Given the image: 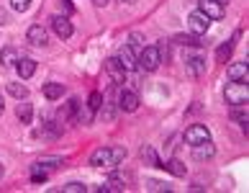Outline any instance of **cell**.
Returning <instances> with one entry per match:
<instances>
[{
    "mask_svg": "<svg viewBox=\"0 0 249 193\" xmlns=\"http://www.w3.org/2000/svg\"><path fill=\"white\" fill-rule=\"evenodd\" d=\"M126 160V150L124 147H100L90 154V165L93 168H116Z\"/></svg>",
    "mask_w": 249,
    "mask_h": 193,
    "instance_id": "6da1fadb",
    "label": "cell"
},
{
    "mask_svg": "<svg viewBox=\"0 0 249 193\" xmlns=\"http://www.w3.org/2000/svg\"><path fill=\"white\" fill-rule=\"evenodd\" d=\"M160 49L157 47H144L139 54H136V70H142V72H154L157 67H160Z\"/></svg>",
    "mask_w": 249,
    "mask_h": 193,
    "instance_id": "7a4b0ae2",
    "label": "cell"
},
{
    "mask_svg": "<svg viewBox=\"0 0 249 193\" xmlns=\"http://www.w3.org/2000/svg\"><path fill=\"white\" fill-rule=\"evenodd\" d=\"M224 98L229 106H247L249 100V85L247 82H229L224 90Z\"/></svg>",
    "mask_w": 249,
    "mask_h": 193,
    "instance_id": "3957f363",
    "label": "cell"
},
{
    "mask_svg": "<svg viewBox=\"0 0 249 193\" xmlns=\"http://www.w3.org/2000/svg\"><path fill=\"white\" fill-rule=\"evenodd\" d=\"M185 142L190 147H198L203 142H211V132H208V126H203V124H193L190 129H185Z\"/></svg>",
    "mask_w": 249,
    "mask_h": 193,
    "instance_id": "277c9868",
    "label": "cell"
},
{
    "mask_svg": "<svg viewBox=\"0 0 249 193\" xmlns=\"http://www.w3.org/2000/svg\"><path fill=\"white\" fill-rule=\"evenodd\" d=\"M198 11L206 16L208 21H221V18H224V5L216 3V0H200Z\"/></svg>",
    "mask_w": 249,
    "mask_h": 193,
    "instance_id": "5b68a950",
    "label": "cell"
},
{
    "mask_svg": "<svg viewBox=\"0 0 249 193\" xmlns=\"http://www.w3.org/2000/svg\"><path fill=\"white\" fill-rule=\"evenodd\" d=\"M208 26H211V21H208V18L203 16L200 11H196V13L188 16V29L196 34V36H203V34L208 31Z\"/></svg>",
    "mask_w": 249,
    "mask_h": 193,
    "instance_id": "8992f818",
    "label": "cell"
},
{
    "mask_svg": "<svg viewBox=\"0 0 249 193\" xmlns=\"http://www.w3.org/2000/svg\"><path fill=\"white\" fill-rule=\"evenodd\" d=\"M52 29H54V34H57L59 39H70L72 31H75L67 16H52Z\"/></svg>",
    "mask_w": 249,
    "mask_h": 193,
    "instance_id": "52a82bcc",
    "label": "cell"
},
{
    "mask_svg": "<svg viewBox=\"0 0 249 193\" xmlns=\"http://www.w3.org/2000/svg\"><path fill=\"white\" fill-rule=\"evenodd\" d=\"M116 59H118V64H121L124 72H134L136 70V52L131 47H121V52L116 54Z\"/></svg>",
    "mask_w": 249,
    "mask_h": 193,
    "instance_id": "ba28073f",
    "label": "cell"
},
{
    "mask_svg": "<svg viewBox=\"0 0 249 193\" xmlns=\"http://www.w3.org/2000/svg\"><path fill=\"white\" fill-rule=\"evenodd\" d=\"M118 108L126 114H134L136 108H139V96H136L134 90H124V93L118 96Z\"/></svg>",
    "mask_w": 249,
    "mask_h": 193,
    "instance_id": "9c48e42d",
    "label": "cell"
},
{
    "mask_svg": "<svg viewBox=\"0 0 249 193\" xmlns=\"http://www.w3.org/2000/svg\"><path fill=\"white\" fill-rule=\"evenodd\" d=\"M247 80H249V64L247 62L229 64V82H247Z\"/></svg>",
    "mask_w": 249,
    "mask_h": 193,
    "instance_id": "30bf717a",
    "label": "cell"
},
{
    "mask_svg": "<svg viewBox=\"0 0 249 193\" xmlns=\"http://www.w3.org/2000/svg\"><path fill=\"white\" fill-rule=\"evenodd\" d=\"M26 36H29V41L34 44V47H44V44H47V29L39 26V23H34Z\"/></svg>",
    "mask_w": 249,
    "mask_h": 193,
    "instance_id": "8fae6325",
    "label": "cell"
},
{
    "mask_svg": "<svg viewBox=\"0 0 249 193\" xmlns=\"http://www.w3.org/2000/svg\"><path fill=\"white\" fill-rule=\"evenodd\" d=\"M16 70H18V75H21V80H29L34 72H36V62L29 59V57H23V59L16 62Z\"/></svg>",
    "mask_w": 249,
    "mask_h": 193,
    "instance_id": "7c38bea8",
    "label": "cell"
},
{
    "mask_svg": "<svg viewBox=\"0 0 249 193\" xmlns=\"http://www.w3.org/2000/svg\"><path fill=\"white\" fill-rule=\"evenodd\" d=\"M106 70H108V75L113 77V82H124V75H126V72L121 70V64H118L116 57H110V59L106 62Z\"/></svg>",
    "mask_w": 249,
    "mask_h": 193,
    "instance_id": "4fadbf2b",
    "label": "cell"
},
{
    "mask_svg": "<svg viewBox=\"0 0 249 193\" xmlns=\"http://www.w3.org/2000/svg\"><path fill=\"white\" fill-rule=\"evenodd\" d=\"M213 144L211 142H203V144H198V147H193V157L196 160H211L213 157Z\"/></svg>",
    "mask_w": 249,
    "mask_h": 193,
    "instance_id": "5bb4252c",
    "label": "cell"
},
{
    "mask_svg": "<svg viewBox=\"0 0 249 193\" xmlns=\"http://www.w3.org/2000/svg\"><path fill=\"white\" fill-rule=\"evenodd\" d=\"M44 96L49 100H57V98L64 96V85L62 82H47V85H44Z\"/></svg>",
    "mask_w": 249,
    "mask_h": 193,
    "instance_id": "9a60e30c",
    "label": "cell"
},
{
    "mask_svg": "<svg viewBox=\"0 0 249 193\" xmlns=\"http://www.w3.org/2000/svg\"><path fill=\"white\" fill-rule=\"evenodd\" d=\"M160 168H162V170H167V173H172V175H178V178H182V175H185V173H188V170H185V165H182L180 160H170V162H162Z\"/></svg>",
    "mask_w": 249,
    "mask_h": 193,
    "instance_id": "2e32d148",
    "label": "cell"
},
{
    "mask_svg": "<svg viewBox=\"0 0 249 193\" xmlns=\"http://www.w3.org/2000/svg\"><path fill=\"white\" fill-rule=\"evenodd\" d=\"M16 116H18V121H21V124H31V116H34V108H31V103H18V108H16Z\"/></svg>",
    "mask_w": 249,
    "mask_h": 193,
    "instance_id": "e0dca14e",
    "label": "cell"
},
{
    "mask_svg": "<svg viewBox=\"0 0 249 193\" xmlns=\"http://www.w3.org/2000/svg\"><path fill=\"white\" fill-rule=\"evenodd\" d=\"M8 93H11L13 98H18V100H26L29 98V88L21 85V82H8Z\"/></svg>",
    "mask_w": 249,
    "mask_h": 193,
    "instance_id": "ac0fdd59",
    "label": "cell"
},
{
    "mask_svg": "<svg viewBox=\"0 0 249 193\" xmlns=\"http://www.w3.org/2000/svg\"><path fill=\"white\" fill-rule=\"evenodd\" d=\"M0 62H3V67H13V64L18 62V52L13 47H5L3 52H0Z\"/></svg>",
    "mask_w": 249,
    "mask_h": 193,
    "instance_id": "d6986e66",
    "label": "cell"
},
{
    "mask_svg": "<svg viewBox=\"0 0 249 193\" xmlns=\"http://www.w3.org/2000/svg\"><path fill=\"white\" fill-rule=\"evenodd\" d=\"M175 41L182 44V47H200V44H203L196 34H180V36H175Z\"/></svg>",
    "mask_w": 249,
    "mask_h": 193,
    "instance_id": "ffe728a7",
    "label": "cell"
},
{
    "mask_svg": "<svg viewBox=\"0 0 249 193\" xmlns=\"http://www.w3.org/2000/svg\"><path fill=\"white\" fill-rule=\"evenodd\" d=\"M188 70L193 72V75H203V72H206V59L203 57H190L188 59Z\"/></svg>",
    "mask_w": 249,
    "mask_h": 193,
    "instance_id": "44dd1931",
    "label": "cell"
},
{
    "mask_svg": "<svg viewBox=\"0 0 249 193\" xmlns=\"http://www.w3.org/2000/svg\"><path fill=\"white\" fill-rule=\"evenodd\" d=\"M47 178H49V170H44L39 162L31 165V180H34V183H44Z\"/></svg>",
    "mask_w": 249,
    "mask_h": 193,
    "instance_id": "7402d4cb",
    "label": "cell"
},
{
    "mask_svg": "<svg viewBox=\"0 0 249 193\" xmlns=\"http://www.w3.org/2000/svg\"><path fill=\"white\" fill-rule=\"evenodd\" d=\"M231 118H234L236 124H242L244 129H247V124H249V116H247V111H244L242 106H231Z\"/></svg>",
    "mask_w": 249,
    "mask_h": 193,
    "instance_id": "603a6c76",
    "label": "cell"
},
{
    "mask_svg": "<svg viewBox=\"0 0 249 193\" xmlns=\"http://www.w3.org/2000/svg\"><path fill=\"white\" fill-rule=\"evenodd\" d=\"M88 186L85 183H67V186H62V193H85Z\"/></svg>",
    "mask_w": 249,
    "mask_h": 193,
    "instance_id": "cb8c5ba5",
    "label": "cell"
},
{
    "mask_svg": "<svg viewBox=\"0 0 249 193\" xmlns=\"http://www.w3.org/2000/svg\"><path fill=\"white\" fill-rule=\"evenodd\" d=\"M142 157L146 160V162H152L154 165V168H160V160H157V154H154V150H152V147H144V150H142Z\"/></svg>",
    "mask_w": 249,
    "mask_h": 193,
    "instance_id": "d4e9b609",
    "label": "cell"
},
{
    "mask_svg": "<svg viewBox=\"0 0 249 193\" xmlns=\"http://www.w3.org/2000/svg\"><path fill=\"white\" fill-rule=\"evenodd\" d=\"M231 49H234V41H229V44H224L218 52H216V57H218V62H226L229 59V54H231Z\"/></svg>",
    "mask_w": 249,
    "mask_h": 193,
    "instance_id": "484cf974",
    "label": "cell"
},
{
    "mask_svg": "<svg viewBox=\"0 0 249 193\" xmlns=\"http://www.w3.org/2000/svg\"><path fill=\"white\" fill-rule=\"evenodd\" d=\"M39 165H41L44 170H54L57 165H62V160H59V157H41V160H39Z\"/></svg>",
    "mask_w": 249,
    "mask_h": 193,
    "instance_id": "4316f807",
    "label": "cell"
},
{
    "mask_svg": "<svg viewBox=\"0 0 249 193\" xmlns=\"http://www.w3.org/2000/svg\"><path fill=\"white\" fill-rule=\"evenodd\" d=\"M11 8L18 13H23V11H29L31 8V0H11Z\"/></svg>",
    "mask_w": 249,
    "mask_h": 193,
    "instance_id": "83f0119b",
    "label": "cell"
},
{
    "mask_svg": "<svg viewBox=\"0 0 249 193\" xmlns=\"http://www.w3.org/2000/svg\"><path fill=\"white\" fill-rule=\"evenodd\" d=\"M146 188L149 191H172V186H167L162 180H146Z\"/></svg>",
    "mask_w": 249,
    "mask_h": 193,
    "instance_id": "f1b7e54d",
    "label": "cell"
},
{
    "mask_svg": "<svg viewBox=\"0 0 249 193\" xmlns=\"http://www.w3.org/2000/svg\"><path fill=\"white\" fill-rule=\"evenodd\" d=\"M88 106H90V108H93V111H98V108H100V106H103V96H100V93H98V90H95V93H93V96H90V100H88Z\"/></svg>",
    "mask_w": 249,
    "mask_h": 193,
    "instance_id": "f546056e",
    "label": "cell"
},
{
    "mask_svg": "<svg viewBox=\"0 0 249 193\" xmlns=\"http://www.w3.org/2000/svg\"><path fill=\"white\" fill-rule=\"evenodd\" d=\"M62 5H64V11H67V13H72V11H75V8H72V3H70V0H62Z\"/></svg>",
    "mask_w": 249,
    "mask_h": 193,
    "instance_id": "4dcf8cb0",
    "label": "cell"
},
{
    "mask_svg": "<svg viewBox=\"0 0 249 193\" xmlns=\"http://www.w3.org/2000/svg\"><path fill=\"white\" fill-rule=\"evenodd\" d=\"M93 3H95V5L100 8V5H106V3H108V0H93Z\"/></svg>",
    "mask_w": 249,
    "mask_h": 193,
    "instance_id": "1f68e13d",
    "label": "cell"
},
{
    "mask_svg": "<svg viewBox=\"0 0 249 193\" xmlns=\"http://www.w3.org/2000/svg\"><path fill=\"white\" fill-rule=\"evenodd\" d=\"M121 3H128V5H131V3H136V0H121Z\"/></svg>",
    "mask_w": 249,
    "mask_h": 193,
    "instance_id": "d6a6232c",
    "label": "cell"
},
{
    "mask_svg": "<svg viewBox=\"0 0 249 193\" xmlns=\"http://www.w3.org/2000/svg\"><path fill=\"white\" fill-rule=\"evenodd\" d=\"M0 114H3V98H0Z\"/></svg>",
    "mask_w": 249,
    "mask_h": 193,
    "instance_id": "836d02e7",
    "label": "cell"
},
{
    "mask_svg": "<svg viewBox=\"0 0 249 193\" xmlns=\"http://www.w3.org/2000/svg\"><path fill=\"white\" fill-rule=\"evenodd\" d=\"M0 178H3V165H0Z\"/></svg>",
    "mask_w": 249,
    "mask_h": 193,
    "instance_id": "e575fe53",
    "label": "cell"
},
{
    "mask_svg": "<svg viewBox=\"0 0 249 193\" xmlns=\"http://www.w3.org/2000/svg\"><path fill=\"white\" fill-rule=\"evenodd\" d=\"M216 3H221V5H224V3H226V0H216Z\"/></svg>",
    "mask_w": 249,
    "mask_h": 193,
    "instance_id": "d590c367",
    "label": "cell"
}]
</instances>
